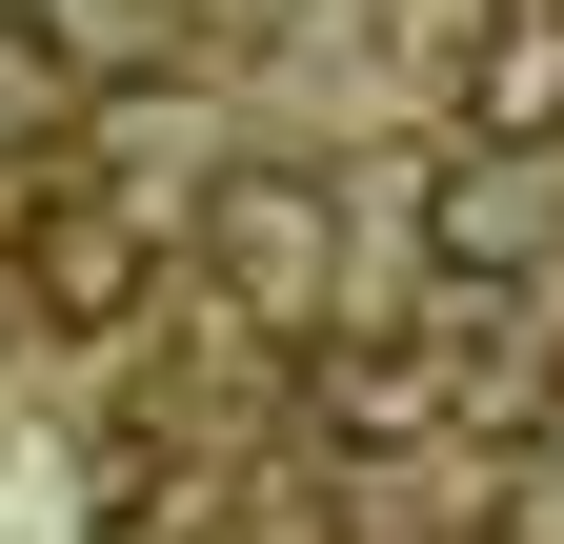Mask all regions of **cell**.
Returning a JSON list of instances; mask_svg holds the SVG:
<instances>
[{
    "label": "cell",
    "instance_id": "3957f363",
    "mask_svg": "<svg viewBox=\"0 0 564 544\" xmlns=\"http://www.w3.org/2000/svg\"><path fill=\"white\" fill-rule=\"evenodd\" d=\"M423 262H444V283L564 262V142H444L423 162Z\"/></svg>",
    "mask_w": 564,
    "mask_h": 544
},
{
    "label": "cell",
    "instance_id": "7a4b0ae2",
    "mask_svg": "<svg viewBox=\"0 0 564 544\" xmlns=\"http://www.w3.org/2000/svg\"><path fill=\"white\" fill-rule=\"evenodd\" d=\"M0 303L61 323V344H121V323L162 303V202H121V182H41L21 222H0Z\"/></svg>",
    "mask_w": 564,
    "mask_h": 544
},
{
    "label": "cell",
    "instance_id": "5b68a950",
    "mask_svg": "<svg viewBox=\"0 0 564 544\" xmlns=\"http://www.w3.org/2000/svg\"><path fill=\"white\" fill-rule=\"evenodd\" d=\"M0 41H21L61 101H141V81H162L202 21H182V0H0Z\"/></svg>",
    "mask_w": 564,
    "mask_h": 544
},
{
    "label": "cell",
    "instance_id": "8992f818",
    "mask_svg": "<svg viewBox=\"0 0 564 544\" xmlns=\"http://www.w3.org/2000/svg\"><path fill=\"white\" fill-rule=\"evenodd\" d=\"M464 142H564V0H484L464 21Z\"/></svg>",
    "mask_w": 564,
    "mask_h": 544
},
{
    "label": "cell",
    "instance_id": "6da1fadb",
    "mask_svg": "<svg viewBox=\"0 0 564 544\" xmlns=\"http://www.w3.org/2000/svg\"><path fill=\"white\" fill-rule=\"evenodd\" d=\"M182 262H202V303L262 323V344H303V323H343V202L303 162H223L182 202Z\"/></svg>",
    "mask_w": 564,
    "mask_h": 544
},
{
    "label": "cell",
    "instance_id": "277c9868",
    "mask_svg": "<svg viewBox=\"0 0 564 544\" xmlns=\"http://www.w3.org/2000/svg\"><path fill=\"white\" fill-rule=\"evenodd\" d=\"M303 424H323V444H423V424H464L444 323H303Z\"/></svg>",
    "mask_w": 564,
    "mask_h": 544
},
{
    "label": "cell",
    "instance_id": "52a82bcc",
    "mask_svg": "<svg viewBox=\"0 0 564 544\" xmlns=\"http://www.w3.org/2000/svg\"><path fill=\"white\" fill-rule=\"evenodd\" d=\"M484 544H505V524H484Z\"/></svg>",
    "mask_w": 564,
    "mask_h": 544
}]
</instances>
